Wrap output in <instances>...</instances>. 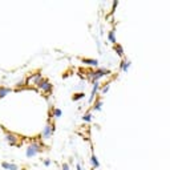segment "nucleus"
<instances>
[{
    "mask_svg": "<svg viewBox=\"0 0 170 170\" xmlns=\"http://www.w3.org/2000/svg\"><path fill=\"white\" fill-rule=\"evenodd\" d=\"M108 75H110V69H108L105 67H101V68H97L96 70H89L88 72V80L92 84L98 83L104 76H108Z\"/></svg>",
    "mask_w": 170,
    "mask_h": 170,
    "instance_id": "obj_1",
    "label": "nucleus"
},
{
    "mask_svg": "<svg viewBox=\"0 0 170 170\" xmlns=\"http://www.w3.org/2000/svg\"><path fill=\"white\" fill-rule=\"evenodd\" d=\"M55 130H56L55 124L51 122V121L48 120V122L45 124V126L42 128V130H41V134H40L41 140H42V141H48V140H51V138H52V136L55 134Z\"/></svg>",
    "mask_w": 170,
    "mask_h": 170,
    "instance_id": "obj_2",
    "label": "nucleus"
},
{
    "mask_svg": "<svg viewBox=\"0 0 170 170\" xmlns=\"http://www.w3.org/2000/svg\"><path fill=\"white\" fill-rule=\"evenodd\" d=\"M4 141L11 146H19L20 145V136L15 134V133H11V132H4Z\"/></svg>",
    "mask_w": 170,
    "mask_h": 170,
    "instance_id": "obj_3",
    "label": "nucleus"
},
{
    "mask_svg": "<svg viewBox=\"0 0 170 170\" xmlns=\"http://www.w3.org/2000/svg\"><path fill=\"white\" fill-rule=\"evenodd\" d=\"M42 80H44V77H42V75H41L40 72L33 73V75L29 76V77L25 78V81H27V85H29V86H36V88L40 85V83H41Z\"/></svg>",
    "mask_w": 170,
    "mask_h": 170,
    "instance_id": "obj_4",
    "label": "nucleus"
},
{
    "mask_svg": "<svg viewBox=\"0 0 170 170\" xmlns=\"http://www.w3.org/2000/svg\"><path fill=\"white\" fill-rule=\"evenodd\" d=\"M100 89H101L100 81H98V83H93L92 84V92H90V96L88 97V104H89V105H93L95 100L97 98V93L100 92Z\"/></svg>",
    "mask_w": 170,
    "mask_h": 170,
    "instance_id": "obj_5",
    "label": "nucleus"
},
{
    "mask_svg": "<svg viewBox=\"0 0 170 170\" xmlns=\"http://www.w3.org/2000/svg\"><path fill=\"white\" fill-rule=\"evenodd\" d=\"M37 89L41 93H44V95H51L52 93V84H51V81L48 78H44L40 83V85L37 86Z\"/></svg>",
    "mask_w": 170,
    "mask_h": 170,
    "instance_id": "obj_6",
    "label": "nucleus"
},
{
    "mask_svg": "<svg viewBox=\"0 0 170 170\" xmlns=\"http://www.w3.org/2000/svg\"><path fill=\"white\" fill-rule=\"evenodd\" d=\"M118 67H120V69L122 70V72H125V73H128L129 72V68L132 67V61L129 60V59H121V61H120V65H118Z\"/></svg>",
    "mask_w": 170,
    "mask_h": 170,
    "instance_id": "obj_7",
    "label": "nucleus"
},
{
    "mask_svg": "<svg viewBox=\"0 0 170 170\" xmlns=\"http://www.w3.org/2000/svg\"><path fill=\"white\" fill-rule=\"evenodd\" d=\"M113 51H114V53L118 56V57L124 59V56H125V49H124L122 44H120V42H117L116 45H113Z\"/></svg>",
    "mask_w": 170,
    "mask_h": 170,
    "instance_id": "obj_8",
    "label": "nucleus"
},
{
    "mask_svg": "<svg viewBox=\"0 0 170 170\" xmlns=\"http://www.w3.org/2000/svg\"><path fill=\"white\" fill-rule=\"evenodd\" d=\"M89 163H90V166H92V169H98L100 168V161H98L97 155L95 154V152H92V154H90Z\"/></svg>",
    "mask_w": 170,
    "mask_h": 170,
    "instance_id": "obj_9",
    "label": "nucleus"
},
{
    "mask_svg": "<svg viewBox=\"0 0 170 170\" xmlns=\"http://www.w3.org/2000/svg\"><path fill=\"white\" fill-rule=\"evenodd\" d=\"M37 154H39L37 150H36V149L29 144V145L27 146V149H25V155H27V158H33V157H36Z\"/></svg>",
    "mask_w": 170,
    "mask_h": 170,
    "instance_id": "obj_10",
    "label": "nucleus"
},
{
    "mask_svg": "<svg viewBox=\"0 0 170 170\" xmlns=\"http://www.w3.org/2000/svg\"><path fill=\"white\" fill-rule=\"evenodd\" d=\"M108 41L112 45L117 44V37H116V28H112V29L108 32Z\"/></svg>",
    "mask_w": 170,
    "mask_h": 170,
    "instance_id": "obj_11",
    "label": "nucleus"
},
{
    "mask_svg": "<svg viewBox=\"0 0 170 170\" xmlns=\"http://www.w3.org/2000/svg\"><path fill=\"white\" fill-rule=\"evenodd\" d=\"M90 109L95 110V112H101V110H103V100H101V97H97V98H96Z\"/></svg>",
    "mask_w": 170,
    "mask_h": 170,
    "instance_id": "obj_12",
    "label": "nucleus"
},
{
    "mask_svg": "<svg viewBox=\"0 0 170 170\" xmlns=\"http://www.w3.org/2000/svg\"><path fill=\"white\" fill-rule=\"evenodd\" d=\"M81 61H83V64H86L89 67H95V68H98V65H100L97 59H83Z\"/></svg>",
    "mask_w": 170,
    "mask_h": 170,
    "instance_id": "obj_13",
    "label": "nucleus"
},
{
    "mask_svg": "<svg viewBox=\"0 0 170 170\" xmlns=\"http://www.w3.org/2000/svg\"><path fill=\"white\" fill-rule=\"evenodd\" d=\"M51 117L55 118V120H59V118L63 117V110L60 108H53L52 109V113H51Z\"/></svg>",
    "mask_w": 170,
    "mask_h": 170,
    "instance_id": "obj_14",
    "label": "nucleus"
},
{
    "mask_svg": "<svg viewBox=\"0 0 170 170\" xmlns=\"http://www.w3.org/2000/svg\"><path fill=\"white\" fill-rule=\"evenodd\" d=\"M1 168L5 169V170H19V166L16 163H12V162H1Z\"/></svg>",
    "mask_w": 170,
    "mask_h": 170,
    "instance_id": "obj_15",
    "label": "nucleus"
},
{
    "mask_svg": "<svg viewBox=\"0 0 170 170\" xmlns=\"http://www.w3.org/2000/svg\"><path fill=\"white\" fill-rule=\"evenodd\" d=\"M81 120L84 121V122H88V124H90L93 121V114H92V112L90 110H88V112H85L84 114H83V117H81Z\"/></svg>",
    "mask_w": 170,
    "mask_h": 170,
    "instance_id": "obj_16",
    "label": "nucleus"
},
{
    "mask_svg": "<svg viewBox=\"0 0 170 170\" xmlns=\"http://www.w3.org/2000/svg\"><path fill=\"white\" fill-rule=\"evenodd\" d=\"M85 97H86L85 92H76L75 95H73L72 100H73V101H80V100H84Z\"/></svg>",
    "mask_w": 170,
    "mask_h": 170,
    "instance_id": "obj_17",
    "label": "nucleus"
},
{
    "mask_svg": "<svg viewBox=\"0 0 170 170\" xmlns=\"http://www.w3.org/2000/svg\"><path fill=\"white\" fill-rule=\"evenodd\" d=\"M10 92H11V89L8 86H0V100L10 95Z\"/></svg>",
    "mask_w": 170,
    "mask_h": 170,
    "instance_id": "obj_18",
    "label": "nucleus"
},
{
    "mask_svg": "<svg viewBox=\"0 0 170 170\" xmlns=\"http://www.w3.org/2000/svg\"><path fill=\"white\" fill-rule=\"evenodd\" d=\"M109 89H110V83H106V84H104L103 86H101L100 93L101 95H106V93L109 92Z\"/></svg>",
    "mask_w": 170,
    "mask_h": 170,
    "instance_id": "obj_19",
    "label": "nucleus"
},
{
    "mask_svg": "<svg viewBox=\"0 0 170 170\" xmlns=\"http://www.w3.org/2000/svg\"><path fill=\"white\" fill-rule=\"evenodd\" d=\"M61 170H70V166L68 162H64L63 165H61Z\"/></svg>",
    "mask_w": 170,
    "mask_h": 170,
    "instance_id": "obj_20",
    "label": "nucleus"
},
{
    "mask_svg": "<svg viewBox=\"0 0 170 170\" xmlns=\"http://www.w3.org/2000/svg\"><path fill=\"white\" fill-rule=\"evenodd\" d=\"M117 5H118V1L117 0H114V1H113V5H112V13L114 12V10L117 8Z\"/></svg>",
    "mask_w": 170,
    "mask_h": 170,
    "instance_id": "obj_21",
    "label": "nucleus"
},
{
    "mask_svg": "<svg viewBox=\"0 0 170 170\" xmlns=\"http://www.w3.org/2000/svg\"><path fill=\"white\" fill-rule=\"evenodd\" d=\"M42 163H44L45 166H49L51 163H52V161H51V160H48V158H45V160L42 161Z\"/></svg>",
    "mask_w": 170,
    "mask_h": 170,
    "instance_id": "obj_22",
    "label": "nucleus"
},
{
    "mask_svg": "<svg viewBox=\"0 0 170 170\" xmlns=\"http://www.w3.org/2000/svg\"><path fill=\"white\" fill-rule=\"evenodd\" d=\"M76 170H84L83 165H81L80 162H76Z\"/></svg>",
    "mask_w": 170,
    "mask_h": 170,
    "instance_id": "obj_23",
    "label": "nucleus"
}]
</instances>
